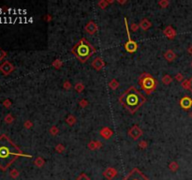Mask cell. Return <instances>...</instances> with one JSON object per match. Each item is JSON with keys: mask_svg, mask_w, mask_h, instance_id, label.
<instances>
[{"mask_svg": "<svg viewBox=\"0 0 192 180\" xmlns=\"http://www.w3.org/2000/svg\"><path fill=\"white\" fill-rule=\"evenodd\" d=\"M108 3H109V5H110V4H112V3H114V0H109Z\"/></svg>", "mask_w": 192, "mask_h": 180, "instance_id": "f6af8a7d", "label": "cell"}, {"mask_svg": "<svg viewBox=\"0 0 192 180\" xmlns=\"http://www.w3.org/2000/svg\"><path fill=\"white\" fill-rule=\"evenodd\" d=\"M49 132L52 136H56V135L59 133V129L56 127V126H52L49 129Z\"/></svg>", "mask_w": 192, "mask_h": 180, "instance_id": "d4e9b609", "label": "cell"}, {"mask_svg": "<svg viewBox=\"0 0 192 180\" xmlns=\"http://www.w3.org/2000/svg\"><path fill=\"white\" fill-rule=\"evenodd\" d=\"M169 169L171 170L172 172H176L179 169V164L176 162H172L169 164Z\"/></svg>", "mask_w": 192, "mask_h": 180, "instance_id": "cb8c5ba5", "label": "cell"}, {"mask_svg": "<svg viewBox=\"0 0 192 180\" xmlns=\"http://www.w3.org/2000/svg\"><path fill=\"white\" fill-rule=\"evenodd\" d=\"M65 149H66V148H65V146H64V144H58L57 146H55V151H56V152H57V153H60V154H61V153L64 152Z\"/></svg>", "mask_w": 192, "mask_h": 180, "instance_id": "f1b7e54d", "label": "cell"}, {"mask_svg": "<svg viewBox=\"0 0 192 180\" xmlns=\"http://www.w3.org/2000/svg\"><path fill=\"white\" fill-rule=\"evenodd\" d=\"M187 53H189V55H192V45H190V46L187 48Z\"/></svg>", "mask_w": 192, "mask_h": 180, "instance_id": "7bdbcfd3", "label": "cell"}, {"mask_svg": "<svg viewBox=\"0 0 192 180\" xmlns=\"http://www.w3.org/2000/svg\"><path fill=\"white\" fill-rule=\"evenodd\" d=\"M6 56H7V53L0 49V61H2V60L6 57Z\"/></svg>", "mask_w": 192, "mask_h": 180, "instance_id": "f35d334b", "label": "cell"}, {"mask_svg": "<svg viewBox=\"0 0 192 180\" xmlns=\"http://www.w3.org/2000/svg\"><path fill=\"white\" fill-rule=\"evenodd\" d=\"M128 136L132 139V140L137 141V140H139L141 136H143V131L138 125H134V126H132L130 129H128Z\"/></svg>", "mask_w": 192, "mask_h": 180, "instance_id": "52a82bcc", "label": "cell"}, {"mask_svg": "<svg viewBox=\"0 0 192 180\" xmlns=\"http://www.w3.org/2000/svg\"><path fill=\"white\" fill-rule=\"evenodd\" d=\"M32 158L31 155L23 153L7 135L0 136V169L6 171L18 158Z\"/></svg>", "mask_w": 192, "mask_h": 180, "instance_id": "6da1fadb", "label": "cell"}, {"mask_svg": "<svg viewBox=\"0 0 192 180\" xmlns=\"http://www.w3.org/2000/svg\"><path fill=\"white\" fill-rule=\"evenodd\" d=\"M117 3H118V4H120V5H124V4H126V3H128V1H127V0H124V1H121V0H118Z\"/></svg>", "mask_w": 192, "mask_h": 180, "instance_id": "b9f144b4", "label": "cell"}, {"mask_svg": "<svg viewBox=\"0 0 192 180\" xmlns=\"http://www.w3.org/2000/svg\"><path fill=\"white\" fill-rule=\"evenodd\" d=\"M4 105H5V107H7V108H9L11 105V102H9V100H5V102H4Z\"/></svg>", "mask_w": 192, "mask_h": 180, "instance_id": "60d3db41", "label": "cell"}, {"mask_svg": "<svg viewBox=\"0 0 192 180\" xmlns=\"http://www.w3.org/2000/svg\"><path fill=\"white\" fill-rule=\"evenodd\" d=\"M119 86H120V83H119L116 79H112L109 83V87L111 88L112 90H116L119 87Z\"/></svg>", "mask_w": 192, "mask_h": 180, "instance_id": "d6986e66", "label": "cell"}, {"mask_svg": "<svg viewBox=\"0 0 192 180\" xmlns=\"http://www.w3.org/2000/svg\"><path fill=\"white\" fill-rule=\"evenodd\" d=\"M124 22H125L126 31H127V35H128V42L125 43V50L130 53H134L138 50V43L135 42V40H133L131 39L130 30V27H128V19L126 17L124 18Z\"/></svg>", "mask_w": 192, "mask_h": 180, "instance_id": "5b68a950", "label": "cell"}, {"mask_svg": "<svg viewBox=\"0 0 192 180\" xmlns=\"http://www.w3.org/2000/svg\"><path fill=\"white\" fill-rule=\"evenodd\" d=\"M163 56H164V58H165L168 62H172V61H174V60L176 59V57H177L176 53H175L174 51H172V50H171V49L167 50V51L164 53V55H163Z\"/></svg>", "mask_w": 192, "mask_h": 180, "instance_id": "2e32d148", "label": "cell"}, {"mask_svg": "<svg viewBox=\"0 0 192 180\" xmlns=\"http://www.w3.org/2000/svg\"><path fill=\"white\" fill-rule=\"evenodd\" d=\"M175 80L177 81V82H179V83H180V82L182 83V82L184 81V75L179 72V73H177V74L175 75Z\"/></svg>", "mask_w": 192, "mask_h": 180, "instance_id": "d590c367", "label": "cell"}, {"mask_svg": "<svg viewBox=\"0 0 192 180\" xmlns=\"http://www.w3.org/2000/svg\"><path fill=\"white\" fill-rule=\"evenodd\" d=\"M33 127V123L30 121V120H26V122H24V128L26 129H31Z\"/></svg>", "mask_w": 192, "mask_h": 180, "instance_id": "74e56055", "label": "cell"}, {"mask_svg": "<svg viewBox=\"0 0 192 180\" xmlns=\"http://www.w3.org/2000/svg\"><path fill=\"white\" fill-rule=\"evenodd\" d=\"M122 180H150L138 168H133Z\"/></svg>", "mask_w": 192, "mask_h": 180, "instance_id": "8992f818", "label": "cell"}, {"mask_svg": "<svg viewBox=\"0 0 192 180\" xmlns=\"http://www.w3.org/2000/svg\"><path fill=\"white\" fill-rule=\"evenodd\" d=\"M9 175H11V176L12 178H17L19 176V172H18V170H16V169H12Z\"/></svg>", "mask_w": 192, "mask_h": 180, "instance_id": "e575fe53", "label": "cell"}, {"mask_svg": "<svg viewBox=\"0 0 192 180\" xmlns=\"http://www.w3.org/2000/svg\"><path fill=\"white\" fill-rule=\"evenodd\" d=\"M99 30V26H97V23H95L94 21H89L88 23L84 26V31L88 34V35H94Z\"/></svg>", "mask_w": 192, "mask_h": 180, "instance_id": "ba28073f", "label": "cell"}, {"mask_svg": "<svg viewBox=\"0 0 192 180\" xmlns=\"http://www.w3.org/2000/svg\"><path fill=\"white\" fill-rule=\"evenodd\" d=\"M99 135L103 139H105V140H109V139H111L112 137V135H114V131L109 127H104L99 131Z\"/></svg>", "mask_w": 192, "mask_h": 180, "instance_id": "5bb4252c", "label": "cell"}, {"mask_svg": "<svg viewBox=\"0 0 192 180\" xmlns=\"http://www.w3.org/2000/svg\"><path fill=\"white\" fill-rule=\"evenodd\" d=\"M189 84H190V88H189V91L192 93V77L189 79Z\"/></svg>", "mask_w": 192, "mask_h": 180, "instance_id": "ee69618b", "label": "cell"}, {"mask_svg": "<svg viewBox=\"0 0 192 180\" xmlns=\"http://www.w3.org/2000/svg\"><path fill=\"white\" fill-rule=\"evenodd\" d=\"M13 120L14 119H13V117H12L11 115H8L5 117V122L8 123V124H11V123H12V122H13Z\"/></svg>", "mask_w": 192, "mask_h": 180, "instance_id": "8d00e7d4", "label": "cell"}, {"mask_svg": "<svg viewBox=\"0 0 192 180\" xmlns=\"http://www.w3.org/2000/svg\"><path fill=\"white\" fill-rule=\"evenodd\" d=\"M84 88H85V86H84V84L83 83H81V82H78L74 86V89L76 90L77 93H82L84 90Z\"/></svg>", "mask_w": 192, "mask_h": 180, "instance_id": "7402d4cb", "label": "cell"}, {"mask_svg": "<svg viewBox=\"0 0 192 180\" xmlns=\"http://www.w3.org/2000/svg\"><path fill=\"white\" fill-rule=\"evenodd\" d=\"M13 71H14L13 65H12L11 63V62H9V61L3 62L2 64L0 65V71H1L4 75H9V74H11Z\"/></svg>", "mask_w": 192, "mask_h": 180, "instance_id": "30bf717a", "label": "cell"}, {"mask_svg": "<svg viewBox=\"0 0 192 180\" xmlns=\"http://www.w3.org/2000/svg\"><path fill=\"white\" fill-rule=\"evenodd\" d=\"M147 146H148V143H147L146 141L143 140L139 143V147L141 148V149H146Z\"/></svg>", "mask_w": 192, "mask_h": 180, "instance_id": "d6a6232c", "label": "cell"}, {"mask_svg": "<svg viewBox=\"0 0 192 180\" xmlns=\"http://www.w3.org/2000/svg\"><path fill=\"white\" fill-rule=\"evenodd\" d=\"M71 53L81 63H85L96 53V49L86 39L82 38L71 48Z\"/></svg>", "mask_w": 192, "mask_h": 180, "instance_id": "3957f363", "label": "cell"}, {"mask_svg": "<svg viewBox=\"0 0 192 180\" xmlns=\"http://www.w3.org/2000/svg\"><path fill=\"white\" fill-rule=\"evenodd\" d=\"M161 82H162L163 84H165V86H169L170 84H172V77L169 74H165L164 76L161 78Z\"/></svg>", "mask_w": 192, "mask_h": 180, "instance_id": "ffe728a7", "label": "cell"}, {"mask_svg": "<svg viewBox=\"0 0 192 180\" xmlns=\"http://www.w3.org/2000/svg\"><path fill=\"white\" fill-rule=\"evenodd\" d=\"M189 116H190V117H191V118H192V112H191V113H189Z\"/></svg>", "mask_w": 192, "mask_h": 180, "instance_id": "bcb514c9", "label": "cell"}, {"mask_svg": "<svg viewBox=\"0 0 192 180\" xmlns=\"http://www.w3.org/2000/svg\"><path fill=\"white\" fill-rule=\"evenodd\" d=\"M181 86H182V87L184 88V89H185V90H189V88H190L189 80H184V81L181 83Z\"/></svg>", "mask_w": 192, "mask_h": 180, "instance_id": "83f0119b", "label": "cell"}, {"mask_svg": "<svg viewBox=\"0 0 192 180\" xmlns=\"http://www.w3.org/2000/svg\"><path fill=\"white\" fill-rule=\"evenodd\" d=\"M97 6H99L101 9H104L109 6V3L107 0H100V1L97 2Z\"/></svg>", "mask_w": 192, "mask_h": 180, "instance_id": "484cf974", "label": "cell"}, {"mask_svg": "<svg viewBox=\"0 0 192 180\" xmlns=\"http://www.w3.org/2000/svg\"><path fill=\"white\" fill-rule=\"evenodd\" d=\"M44 20H45L46 22H50V21H52V20H53V17H52V15H50V14H47L46 16H45V18H44Z\"/></svg>", "mask_w": 192, "mask_h": 180, "instance_id": "ab89813d", "label": "cell"}, {"mask_svg": "<svg viewBox=\"0 0 192 180\" xmlns=\"http://www.w3.org/2000/svg\"><path fill=\"white\" fill-rule=\"evenodd\" d=\"M76 180H91L90 177L87 175H85L84 173H82L80 175L76 178Z\"/></svg>", "mask_w": 192, "mask_h": 180, "instance_id": "4dcf8cb0", "label": "cell"}, {"mask_svg": "<svg viewBox=\"0 0 192 180\" xmlns=\"http://www.w3.org/2000/svg\"><path fill=\"white\" fill-rule=\"evenodd\" d=\"M139 84L147 95L152 94L157 86V81L150 73L143 72L139 77Z\"/></svg>", "mask_w": 192, "mask_h": 180, "instance_id": "277c9868", "label": "cell"}, {"mask_svg": "<svg viewBox=\"0 0 192 180\" xmlns=\"http://www.w3.org/2000/svg\"><path fill=\"white\" fill-rule=\"evenodd\" d=\"M91 66H92V68L94 69H96L97 71H100L105 67V61L102 59V57H100V56H97L96 58H94L92 63H91Z\"/></svg>", "mask_w": 192, "mask_h": 180, "instance_id": "9c48e42d", "label": "cell"}, {"mask_svg": "<svg viewBox=\"0 0 192 180\" xmlns=\"http://www.w3.org/2000/svg\"><path fill=\"white\" fill-rule=\"evenodd\" d=\"M71 87H72V86H71V83L70 81H65L64 82V84H63V88H64V89L70 90Z\"/></svg>", "mask_w": 192, "mask_h": 180, "instance_id": "836d02e7", "label": "cell"}, {"mask_svg": "<svg viewBox=\"0 0 192 180\" xmlns=\"http://www.w3.org/2000/svg\"><path fill=\"white\" fill-rule=\"evenodd\" d=\"M190 67H191V68H192V62H191V63H190Z\"/></svg>", "mask_w": 192, "mask_h": 180, "instance_id": "7dc6e473", "label": "cell"}, {"mask_svg": "<svg viewBox=\"0 0 192 180\" xmlns=\"http://www.w3.org/2000/svg\"><path fill=\"white\" fill-rule=\"evenodd\" d=\"M118 102L130 113H134L146 102V98L136 87L130 86L119 97Z\"/></svg>", "mask_w": 192, "mask_h": 180, "instance_id": "7a4b0ae2", "label": "cell"}, {"mask_svg": "<svg viewBox=\"0 0 192 180\" xmlns=\"http://www.w3.org/2000/svg\"><path fill=\"white\" fill-rule=\"evenodd\" d=\"M52 66H53V67L55 68V69H60L62 68V66H63L62 60H60V59H55V61H53V62L52 63Z\"/></svg>", "mask_w": 192, "mask_h": 180, "instance_id": "603a6c76", "label": "cell"}, {"mask_svg": "<svg viewBox=\"0 0 192 180\" xmlns=\"http://www.w3.org/2000/svg\"><path fill=\"white\" fill-rule=\"evenodd\" d=\"M163 35L168 38L169 40H174V39H175L177 33H176L175 29L172 26H167L164 28V30H163Z\"/></svg>", "mask_w": 192, "mask_h": 180, "instance_id": "4fadbf2b", "label": "cell"}, {"mask_svg": "<svg viewBox=\"0 0 192 180\" xmlns=\"http://www.w3.org/2000/svg\"><path fill=\"white\" fill-rule=\"evenodd\" d=\"M179 104H180L182 109L185 110V111H187V110H189L192 107V99L188 96H185L180 100Z\"/></svg>", "mask_w": 192, "mask_h": 180, "instance_id": "8fae6325", "label": "cell"}, {"mask_svg": "<svg viewBox=\"0 0 192 180\" xmlns=\"http://www.w3.org/2000/svg\"><path fill=\"white\" fill-rule=\"evenodd\" d=\"M116 175H117V170L114 168V167H108V168L103 172V176H104L107 180L114 179Z\"/></svg>", "mask_w": 192, "mask_h": 180, "instance_id": "7c38bea8", "label": "cell"}, {"mask_svg": "<svg viewBox=\"0 0 192 180\" xmlns=\"http://www.w3.org/2000/svg\"><path fill=\"white\" fill-rule=\"evenodd\" d=\"M139 26L143 31H147L151 26H152V23H151V22L147 18H143V20L140 22Z\"/></svg>", "mask_w": 192, "mask_h": 180, "instance_id": "e0dca14e", "label": "cell"}, {"mask_svg": "<svg viewBox=\"0 0 192 180\" xmlns=\"http://www.w3.org/2000/svg\"><path fill=\"white\" fill-rule=\"evenodd\" d=\"M140 28V26L139 24H137L136 23H132L130 24V30H131L132 32H137L138 30H139Z\"/></svg>", "mask_w": 192, "mask_h": 180, "instance_id": "f546056e", "label": "cell"}, {"mask_svg": "<svg viewBox=\"0 0 192 180\" xmlns=\"http://www.w3.org/2000/svg\"><path fill=\"white\" fill-rule=\"evenodd\" d=\"M34 163H35V165L37 168H42L44 164H45V160H44L42 157H37V159L34 160Z\"/></svg>", "mask_w": 192, "mask_h": 180, "instance_id": "44dd1931", "label": "cell"}, {"mask_svg": "<svg viewBox=\"0 0 192 180\" xmlns=\"http://www.w3.org/2000/svg\"><path fill=\"white\" fill-rule=\"evenodd\" d=\"M87 147L89 148L91 151H95L97 149H100V148L102 147V143L99 141H95V140L90 141L87 144Z\"/></svg>", "mask_w": 192, "mask_h": 180, "instance_id": "9a60e30c", "label": "cell"}, {"mask_svg": "<svg viewBox=\"0 0 192 180\" xmlns=\"http://www.w3.org/2000/svg\"><path fill=\"white\" fill-rule=\"evenodd\" d=\"M76 122H77V118L76 116H74L73 115H70L66 118V123H67L68 126H70V127L71 126H74L76 124Z\"/></svg>", "mask_w": 192, "mask_h": 180, "instance_id": "ac0fdd59", "label": "cell"}, {"mask_svg": "<svg viewBox=\"0 0 192 180\" xmlns=\"http://www.w3.org/2000/svg\"><path fill=\"white\" fill-rule=\"evenodd\" d=\"M157 4H158V6L161 9H166V8L169 7L170 2L168 1V0H160V1H158Z\"/></svg>", "mask_w": 192, "mask_h": 180, "instance_id": "4316f807", "label": "cell"}, {"mask_svg": "<svg viewBox=\"0 0 192 180\" xmlns=\"http://www.w3.org/2000/svg\"><path fill=\"white\" fill-rule=\"evenodd\" d=\"M79 105H80L81 108H85V107H87V105H88V102L85 99H83L79 102Z\"/></svg>", "mask_w": 192, "mask_h": 180, "instance_id": "1f68e13d", "label": "cell"}]
</instances>
